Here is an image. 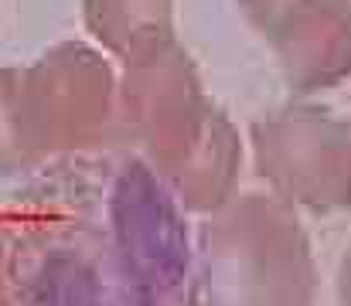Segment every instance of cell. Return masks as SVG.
<instances>
[{"label":"cell","mask_w":351,"mask_h":306,"mask_svg":"<svg viewBox=\"0 0 351 306\" xmlns=\"http://www.w3.org/2000/svg\"><path fill=\"white\" fill-rule=\"evenodd\" d=\"M219 105L205 96L191 51L174 41L164 51L126 65L119 79V126L140 146V160L171 181L202 143Z\"/></svg>","instance_id":"8992f818"},{"label":"cell","mask_w":351,"mask_h":306,"mask_svg":"<svg viewBox=\"0 0 351 306\" xmlns=\"http://www.w3.org/2000/svg\"><path fill=\"white\" fill-rule=\"evenodd\" d=\"M21 116L38 160L93 153L123 136L119 79L86 41H62L21 68Z\"/></svg>","instance_id":"3957f363"},{"label":"cell","mask_w":351,"mask_h":306,"mask_svg":"<svg viewBox=\"0 0 351 306\" xmlns=\"http://www.w3.org/2000/svg\"><path fill=\"white\" fill-rule=\"evenodd\" d=\"M174 191L140 160L126 157L103 194V221L143 306H184L191 296L195 245Z\"/></svg>","instance_id":"277c9868"},{"label":"cell","mask_w":351,"mask_h":306,"mask_svg":"<svg viewBox=\"0 0 351 306\" xmlns=\"http://www.w3.org/2000/svg\"><path fill=\"white\" fill-rule=\"evenodd\" d=\"M7 235L17 306H143L110 242L103 201L72 181L41 184Z\"/></svg>","instance_id":"7a4b0ae2"},{"label":"cell","mask_w":351,"mask_h":306,"mask_svg":"<svg viewBox=\"0 0 351 306\" xmlns=\"http://www.w3.org/2000/svg\"><path fill=\"white\" fill-rule=\"evenodd\" d=\"M252 160L269 194L311 214L351 207V123L311 102L259 116L249 133Z\"/></svg>","instance_id":"5b68a950"},{"label":"cell","mask_w":351,"mask_h":306,"mask_svg":"<svg viewBox=\"0 0 351 306\" xmlns=\"http://www.w3.org/2000/svg\"><path fill=\"white\" fill-rule=\"evenodd\" d=\"M266 41L297 96L335 89L351 75V0H297Z\"/></svg>","instance_id":"52a82bcc"},{"label":"cell","mask_w":351,"mask_h":306,"mask_svg":"<svg viewBox=\"0 0 351 306\" xmlns=\"http://www.w3.org/2000/svg\"><path fill=\"white\" fill-rule=\"evenodd\" d=\"M338 303L351 306V248L345 252V259L338 266Z\"/></svg>","instance_id":"4fadbf2b"},{"label":"cell","mask_w":351,"mask_h":306,"mask_svg":"<svg viewBox=\"0 0 351 306\" xmlns=\"http://www.w3.org/2000/svg\"><path fill=\"white\" fill-rule=\"evenodd\" d=\"M0 306H17L14 279H10V248H7V235H3V228H0Z\"/></svg>","instance_id":"7c38bea8"},{"label":"cell","mask_w":351,"mask_h":306,"mask_svg":"<svg viewBox=\"0 0 351 306\" xmlns=\"http://www.w3.org/2000/svg\"><path fill=\"white\" fill-rule=\"evenodd\" d=\"M239 3V10H242V17L266 38L269 34V27L297 3V0H235Z\"/></svg>","instance_id":"8fae6325"},{"label":"cell","mask_w":351,"mask_h":306,"mask_svg":"<svg viewBox=\"0 0 351 306\" xmlns=\"http://www.w3.org/2000/svg\"><path fill=\"white\" fill-rule=\"evenodd\" d=\"M317 262L297 207L273 194H232L195 238L198 306H314Z\"/></svg>","instance_id":"6da1fadb"},{"label":"cell","mask_w":351,"mask_h":306,"mask_svg":"<svg viewBox=\"0 0 351 306\" xmlns=\"http://www.w3.org/2000/svg\"><path fill=\"white\" fill-rule=\"evenodd\" d=\"M38 167L41 160L21 116V68H0V177H21Z\"/></svg>","instance_id":"30bf717a"},{"label":"cell","mask_w":351,"mask_h":306,"mask_svg":"<svg viewBox=\"0 0 351 306\" xmlns=\"http://www.w3.org/2000/svg\"><path fill=\"white\" fill-rule=\"evenodd\" d=\"M239 170H242V140L239 129L229 119L226 109L212 112V123L202 136V143L195 146V153L184 160V167L164 181L178 204L191 214H212L235 194L239 184Z\"/></svg>","instance_id":"ba28073f"},{"label":"cell","mask_w":351,"mask_h":306,"mask_svg":"<svg viewBox=\"0 0 351 306\" xmlns=\"http://www.w3.org/2000/svg\"><path fill=\"white\" fill-rule=\"evenodd\" d=\"M86 27L123 65H136L167 44L174 34V0H82Z\"/></svg>","instance_id":"9c48e42d"}]
</instances>
